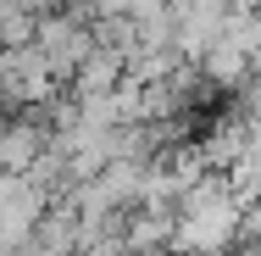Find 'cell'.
Returning <instances> with one entry per match:
<instances>
[{
	"instance_id": "obj_1",
	"label": "cell",
	"mask_w": 261,
	"mask_h": 256,
	"mask_svg": "<svg viewBox=\"0 0 261 256\" xmlns=\"http://www.w3.org/2000/svg\"><path fill=\"white\" fill-rule=\"evenodd\" d=\"M34 45L45 51V61L56 67V78L72 89V78H78V67L89 61V56L100 51L95 45V34H89V22H78L72 11H50V17H39V34H34Z\"/></svg>"
},
{
	"instance_id": "obj_2",
	"label": "cell",
	"mask_w": 261,
	"mask_h": 256,
	"mask_svg": "<svg viewBox=\"0 0 261 256\" xmlns=\"http://www.w3.org/2000/svg\"><path fill=\"white\" fill-rule=\"evenodd\" d=\"M222 34H228V0H172V51L189 67H200Z\"/></svg>"
},
{
	"instance_id": "obj_3",
	"label": "cell",
	"mask_w": 261,
	"mask_h": 256,
	"mask_svg": "<svg viewBox=\"0 0 261 256\" xmlns=\"http://www.w3.org/2000/svg\"><path fill=\"white\" fill-rule=\"evenodd\" d=\"M45 156H50V123H45V111L6 117V128H0V173L28 178Z\"/></svg>"
},
{
	"instance_id": "obj_4",
	"label": "cell",
	"mask_w": 261,
	"mask_h": 256,
	"mask_svg": "<svg viewBox=\"0 0 261 256\" xmlns=\"http://www.w3.org/2000/svg\"><path fill=\"white\" fill-rule=\"evenodd\" d=\"M250 73H256V56L245 51L239 39H228V34H222L206 51V61H200V78H206L211 89H228V95H239V89L250 84Z\"/></svg>"
},
{
	"instance_id": "obj_5",
	"label": "cell",
	"mask_w": 261,
	"mask_h": 256,
	"mask_svg": "<svg viewBox=\"0 0 261 256\" xmlns=\"http://www.w3.org/2000/svg\"><path fill=\"white\" fill-rule=\"evenodd\" d=\"M156 256H172V251H156Z\"/></svg>"
}]
</instances>
